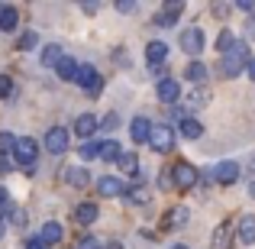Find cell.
I'll use <instances>...</instances> for the list:
<instances>
[{"label":"cell","mask_w":255,"mask_h":249,"mask_svg":"<svg viewBox=\"0 0 255 249\" xmlns=\"http://www.w3.org/2000/svg\"><path fill=\"white\" fill-rule=\"evenodd\" d=\"M249 58H252L249 55V45H246V42H233V49L220 58V71H223V78H236L239 71L246 68Z\"/></svg>","instance_id":"1"},{"label":"cell","mask_w":255,"mask_h":249,"mask_svg":"<svg viewBox=\"0 0 255 249\" xmlns=\"http://www.w3.org/2000/svg\"><path fill=\"white\" fill-rule=\"evenodd\" d=\"M197 178H200V172L194 168L191 162H178V165H171V185L178 188V191H191L194 185H197Z\"/></svg>","instance_id":"2"},{"label":"cell","mask_w":255,"mask_h":249,"mask_svg":"<svg viewBox=\"0 0 255 249\" xmlns=\"http://www.w3.org/2000/svg\"><path fill=\"white\" fill-rule=\"evenodd\" d=\"M149 146H152V152H171L174 149V130L171 126H162V123H155L152 126V133H149Z\"/></svg>","instance_id":"3"},{"label":"cell","mask_w":255,"mask_h":249,"mask_svg":"<svg viewBox=\"0 0 255 249\" xmlns=\"http://www.w3.org/2000/svg\"><path fill=\"white\" fill-rule=\"evenodd\" d=\"M13 159H16L19 165L32 168V165H36V159H39V143H36L32 136H23V139H16V149H13Z\"/></svg>","instance_id":"4"},{"label":"cell","mask_w":255,"mask_h":249,"mask_svg":"<svg viewBox=\"0 0 255 249\" xmlns=\"http://www.w3.org/2000/svg\"><path fill=\"white\" fill-rule=\"evenodd\" d=\"M204 45H207V36H204V29H200V26H187V29L181 32V49H184L187 55L204 52Z\"/></svg>","instance_id":"5"},{"label":"cell","mask_w":255,"mask_h":249,"mask_svg":"<svg viewBox=\"0 0 255 249\" xmlns=\"http://www.w3.org/2000/svg\"><path fill=\"white\" fill-rule=\"evenodd\" d=\"M75 81L81 84L87 94H100V87H104V78L97 75L94 65H78V78H75Z\"/></svg>","instance_id":"6"},{"label":"cell","mask_w":255,"mask_h":249,"mask_svg":"<svg viewBox=\"0 0 255 249\" xmlns=\"http://www.w3.org/2000/svg\"><path fill=\"white\" fill-rule=\"evenodd\" d=\"M45 149H49L52 156H62V152L68 149V130H65V126H52V130L45 133Z\"/></svg>","instance_id":"7"},{"label":"cell","mask_w":255,"mask_h":249,"mask_svg":"<svg viewBox=\"0 0 255 249\" xmlns=\"http://www.w3.org/2000/svg\"><path fill=\"white\" fill-rule=\"evenodd\" d=\"M126 188H123V178H117V175H100L97 178V194L100 198H120Z\"/></svg>","instance_id":"8"},{"label":"cell","mask_w":255,"mask_h":249,"mask_svg":"<svg viewBox=\"0 0 255 249\" xmlns=\"http://www.w3.org/2000/svg\"><path fill=\"white\" fill-rule=\"evenodd\" d=\"M233 240H236V227H233L230 220H223V224L213 230V243H210V246H213V249H230Z\"/></svg>","instance_id":"9"},{"label":"cell","mask_w":255,"mask_h":249,"mask_svg":"<svg viewBox=\"0 0 255 249\" xmlns=\"http://www.w3.org/2000/svg\"><path fill=\"white\" fill-rule=\"evenodd\" d=\"M213 181H217V185H236L239 181V165L236 162H220L213 168Z\"/></svg>","instance_id":"10"},{"label":"cell","mask_w":255,"mask_h":249,"mask_svg":"<svg viewBox=\"0 0 255 249\" xmlns=\"http://www.w3.org/2000/svg\"><path fill=\"white\" fill-rule=\"evenodd\" d=\"M236 240H239V243H246V246L255 243V214H243V217H239Z\"/></svg>","instance_id":"11"},{"label":"cell","mask_w":255,"mask_h":249,"mask_svg":"<svg viewBox=\"0 0 255 249\" xmlns=\"http://www.w3.org/2000/svg\"><path fill=\"white\" fill-rule=\"evenodd\" d=\"M97 126H100V120L94 117V113H81V117L75 120V133H78L81 139H91L94 133H97Z\"/></svg>","instance_id":"12"},{"label":"cell","mask_w":255,"mask_h":249,"mask_svg":"<svg viewBox=\"0 0 255 249\" xmlns=\"http://www.w3.org/2000/svg\"><path fill=\"white\" fill-rule=\"evenodd\" d=\"M155 94H158V100H162V104H174V100H178V94H181V87H178L174 78H162Z\"/></svg>","instance_id":"13"},{"label":"cell","mask_w":255,"mask_h":249,"mask_svg":"<svg viewBox=\"0 0 255 249\" xmlns=\"http://www.w3.org/2000/svg\"><path fill=\"white\" fill-rule=\"evenodd\" d=\"M16 23H19V13H16V6H10V3H0V32H13V29H16Z\"/></svg>","instance_id":"14"},{"label":"cell","mask_w":255,"mask_h":249,"mask_svg":"<svg viewBox=\"0 0 255 249\" xmlns=\"http://www.w3.org/2000/svg\"><path fill=\"white\" fill-rule=\"evenodd\" d=\"M149 133H152V123L145 117H136L129 123V136H132V143H149Z\"/></svg>","instance_id":"15"},{"label":"cell","mask_w":255,"mask_h":249,"mask_svg":"<svg viewBox=\"0 0 255 249\" xmlns=\"http://www.w3.org/2000/svg\"><path fill=\"white\" fill-rule=\"evenodd\" d=\"M178 133L184 139H200V136H204V126H200L194 117H181L178 120Z\"/></svg>","instance_id":"16"},{"label":"cell","mask_w":255,"mask_h":249,"mask_svg":"<svg viewBox=\"0 0 255 249\" xmlns=\"http://www.w3.org/2000/svg\"><path fill=\"white\" fill-rule=\"evenodd\" d=\"M94 220H97V204L84 201V204H78V207H75V224H81V227H91Z\"/></svg>","instance_id":"17"},{"label":"cell","mask_w":255,"mask_h":249,"mask_svg":"<svg viewBox=\"0 0 255 249\" xmlns=\"http://www.w3.org/2000/svg\"><path fill=\"white\" fill-rule=\"evenodd\" d=\"M55 75L62 78V81H75V78H78V62H75V58H68V55H62V58H58V65H55Z\"/></svg>","instance_id":"18"},{"label":"cell","mask_w":255,"mask_h":249,"mask_svg":"<svg viewBox=\"0 0 255 249\" xmlns=\"http://www.w3.org/2000/svg\"><path fill=\"white\" fill-rule=\"evenodd\" d=\"M62 233H65V230H62V224H55V220H49V224L42 227V233H39V240H42L45 246H55L58 240H62Z\"/></svg>","instance_id":"19"},{"label":"cell","mask_w":255,"mask_h":249,"mask_svg":"<svg viewBox=\"0 0 255 249\" xmlns=\"http://www.w3.org/2000/svg\"><path fill=\"white\" fill-rule=\"evenodd\" d=\"M165 55H168V45L158 42V39L145 45V58H149V65H162V62H165Z\"/></svg>","instance_id":"20"},{"label":"cell","mask_w":255,"mask_h":249,"mask_svg":"<svg viewBox=\"0 0 255 249\" xmlns=\"http://www.w3.org/2000/svg\"><path fill=\"white\" fill-rule=\"evenodd\" d=\"M120 143H113V139H107V143H97V159H104V162H117L120 159Z\"/></svg>","instance_id":"21"},{"label":"cell","mask_w":255,"mask_h":249,"mask_svg":"<svg viewBox=\"0 0 255 249\" xmlns=\"http://www.w3.org/2000/svg\"><path fill=\"white\" fill-rule=\"evenodd\" d=\"M126 201H129V204H149V198H152V191L145 185H132V188H126Z\"/></svg>","instance_id":"22"},{"label":"cell","mask_w":255,"mask_h":249,"mask_svg":"<svg viewBox=\"0 0 255 249\" xmlns=\"http://www.w3.org/2000/svg\"><path fill=\"white\" fill-rule=\"evenodd\" d=\"M117 162H120V168H123L129 178H136V175H139V159H136V152H120Z\"/></svg>","instance_id":"23"},{"label":"cell","mask_w":255,"mask_h":249,"mask_svg":"<svg viewBox=\"0 0 255 249\" xmlns=\"http://www.w3.org/2000/svg\"><path fill=\"white\" fill-rule=\"evenodd\" d=\"M87 178H91V175H87L84 168H65V181H68L71 188H87Z\"/></svg>","instance_id":"24"},{"label":"cell","mask_w":255,"mask_h":249,"mask_svg":"<svg viewBox=\"0 0 255 249\" xmlns=\"http://www.w3.org/2000/svg\"><path fill=\"white\" fill-rule=\"evenodd\" d=\"M58 58H62V45H45L42 49V65L45 68H55Z\"/></svg>","instance_id":"25"},{"label":"cell","mask_w":255,"mask_h":249,"mask_svg":"<svg viewBox=\"0 0 255 249\" xmlns=\"http://www.w3.org/2000/svg\"><path fill=\"white\" fill-rule=\"evenodd\" d=\"M184 78H187V81H204V78H207V65L204 62H191L184 68Z\"/></svg>","instance_id":"26"},{"label":"cell","mask_w":255,"mask_h":249,"mask_svg":"<svg viewBox=\"0 0 255 249\" xmlns=\"http://www.w3.org/2000/svg\"><path fill=\"white\" fill-rule=\"evenodd\" d=\"M187 220V211L184 207H174V211H168L165 214V220H162V230H168V227H174V224H184Z\"/></svg>","instance_id":"27"},{"label":"cell","mask_w":255,"mask_h":249,"mask_svg":"<svg viewBox=\"0 0 255 249\" xmlns=\"http://www.w3.org/2000/svg\"><path fill=\"white\" fill-rule=\"evenodd\" d=\"M13 149H16V136H13V133H0V156L10 159Z\"/></svg>","instance_id":"28"},{"label":"cell","mask_w":255,"mask_h":249,"mask_svg":"<svg viewBox=\"0 0 255 249\" xmlns=\"http://www.w3.org/2000/svg\"><path fill=\"white\" fill-rule=\"evenodd\" d=\"M6 220H10L13 227H26L29 224V214H26L23 207H10V211H6Z\"/></svg>","instance_id":"29"},{"label":"cell","mask_w":255,"mask_h":249,"mask_svg":"<svg viewBox=\"0 0 255 249\" xmlns=\"http://www.w3.org/2000/svg\"><path fill=\"white\" fill-rule=\"evenodd\" d=\"M233 42H236V39H233V32H230V29H223V32L217 36V49L223 52V55H226V52L233 49Z\"/></svg>","instance_id":"30"},{"label":"cell","mask_w":255,"mask_h":249,"mask_svg":"<svg viewBox=\"0 0 255 249\" xmlns=\"http://www.w3.org/2000/svg\"><path fill=\"white\" fill-rule=\"evenodd\" d=\"M13 94H16V87H13V78H10V75H0V100L13 97Z\"/></svg>","instance_id":"31"},{"label":"cell","mask_w":255,"mask_h":249,"mask_svg":"<svg viewBox=\"0 0 255 249\" xmlns=\"http://www.w3.org/2000/svg\"><path fill=\"white\" fill-rule=\"evenodd\" d=\"M36 42H39L36 32H23V36H19V42H16V49H19V52H26V49H32Z\"/></svg>","instance_id":"32"},{"label":"cell","mask_w":255,"mask_h":249,"mask_svg":"<svg viewBox=\"0 0 255 249\" xmlns=\"http://www.w3.org/2000/svg\"><path fill=\"white\" fill-rule=\"evenodd\" d=\"M162 13H168V16H174V19H178L181 13H184V3H181V0H168V3L162 6Z\"/></svg>","instance_id":"33"},{"label":"cell","mask_w":255,"mask_h":249,"mask_svg":"<svg viewBox=\"0 0 255 249\" xmlns=\"http://www.w3.org/2000/svg\"><path fill=\"white\" fill-rule=\"evenodd\" d=\"M78 156H81L84 162H91V159H97V143H84L81 149H78Z\"/></svg>","instance_id":"34"},{"label":"cell","mask_w":255,"mask_h":249,"mask_svg":"<svg viewBox=\"0 0 255 249\" xmlns=\"http://www.w3.org/2000/svg\"><path fill=\"white\" fill-rule=\"evenodd\" d=\"M117 126H120V117H117V113H107V117L100 120V130H117Z\"/></svg>","instance_id":"35"},{"label":"cell","mask_w":255,"mask_h":249,"mask_svg":"<svg viewBox=\"0 0 255 249\" xmlns=\"http://www.w3.org/2000/svg\"><path fill=\"white\" fill-rule=\"evenodd\" d=\"M207 97H210L207 91H194V94H191V104H194V107H204V104H207Z\"/></svg>","instance_id":"36"},{"label":"cell","mask_w":255,"mask_h":249,"mask_svg":"<svg viewBox=\"0 0 255 249\" xmlns=\"http://www.w3.org/2000/svg\"><path fill=\"white\" fill-rule=\"evenodd\" d=\"M78 249H104V246H100V240H94V237H84L81 243H78Z\"/></svg>","instance_id":"37"},{"label":"cell","mask_w":255,"mask_h":249,"mask_svg":"<svg viewBox=\"0 0 255 249\" xmlns=\"http://www.w3.org/2000/svg\"><path fill=\"white\" fill-rule=\"evenodd\" d=\"M117 10H120V13H132V10H136V3H132V0H120Z\"/></svg>","instance_id":"38"},{"label":"cell","mask_w":255,"mask_h":249,"mask_svg":"<svg viewBox=\"0 0 255 249\" xmlns=\"http://www.w3.org/2000/svg\"><path fill=\"white\" fill-rule=\"evenodd\" d=\"M162 188H165V191H171V168H165V172H162Z\"/></svg>","instance_id":"39"},{"label":"cell","mask_w":255,"mask_h":249,"mask_svg":"<svg viewBox=\"0 0 255 249\" xmlns=\"http://www.w3.org/2000/svg\"><path fill=\"white\" fill-rule=\"evenodd\" d=\"M10 207H13V204H10V194L0 188V211H10Z\"/></svg>","instance_id":"40"},{"label":"cell","mask_w":255,"mask_h":249,"mask_svg":"<svg viewBox=\"0 0 255 249\" xmlns=\"http://www.w3.org/2000/svg\"><path fill=\"white\" fill-rule=\"evenodd\" d=\"M26 249H49V246H45L39 237H32V240H26Z\"/></svg>","instance_id":"41"},{"label":"cell","mask_w":255,"mask_h":249,"mask_svg":"<svg viewBox=\"0 0 255 249\" xmlns=\"http://www.w3.org/2000/svg\"><path fill=\"white\" fill-rule=\"evenodd\" d=\"M246 39H255V13L249 16V23H246Z\"/></svg>","instance_id":"42"},{"label":"cell","mask_w":255,"mask_h":249,"mask_svg":"<svg viewBox=\"0 0 255 249\" xmlns=\"http://www.w3.org/2000/svg\"><path fill=\"white\" fill-rule=\"evenodd\" d=\"M246 75H249V78H252V81H255V55L249 58V62H246Z\"/></svg>","instance_id":"43"},{"label":"cell","mask_w":255,"mask_h":249,"mask_svg":"<svg viewBox=\"0 0 255 249\" xmlns=\"http://www.w3.org/2000/svg\"><path fill=\"white\" fill-rule=\"evenodd\" d=\"M243 13H255V3H249V0H243V3H236Z\"/></svg>","instance_id":"44"},{"label":"cell","mask_w":255,"mask_h":249,"mask_svg":"<svg viewBox=\"0 0 255 249\" xmlns=\"http://www.w3.org/2000/svg\"><path fill=\"white\" fill-rule=\"evenodd\" d=\"M10 168H13V159H3V156H0V172H10Z\"/></svg>","instance_id":"45"},{"label":"cell","mask_w":255,"mask_h":249,"mask_svg":"<svg viewBox=\"0 0 255 249\" xmlns=\"http://www.w3.org/2000/svg\"><path fill=\"white\" fill-rule=\"evenodd\" d=\"M249 194H252V198H255V178L249 181Z\"/></svg>","instance_id":"46"},{"label":"cell","mask_w":255,"mask_h":249,"mask_svg":"<svg viewBox=\"0 0 255 249\" xmlns=\"http://www.w3.org/2000/svg\"><path fill=\"white\" fill-rule=\"evenodd\" d=\"M107 249H123V246H120V243H110V246H107Z\"/></svg>","instance_id":"47"},{"label":"cell","mask_w":255,"mask_h":249,"mask_svg":"<svg viewBox=\"0 0 255 249\" xmlns=\"http://www.w3.org/2000/svg\"><path fill=\"white\" fill-rule=\"evenodd\" d=\"M0 237H3V220H0Z\"/></svg>","instance_id":"48"},{"label":"cell","mask_w":255,"mask_h":249,"mask_svg":"<svg viewBox=\"0 0 255 249\" xmlns=\"http://www.w3.org/2000/svg\"><path fill=\"white\" fill-rule=\"evenodd\" d=\"M171 249H187V246H171Z\"/></svg>","instance_id":"49"}]
</instances>
